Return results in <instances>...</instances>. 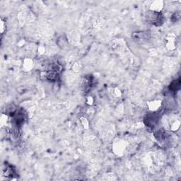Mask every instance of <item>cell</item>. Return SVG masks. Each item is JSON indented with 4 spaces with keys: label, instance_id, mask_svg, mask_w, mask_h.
<instances>
[{
    "label": "cell",
    "instance_id": "obj_1",
    "mask_svg": "<svg viewBox=\"0 0 181 181\" xmlns=\"http://www.w3.org/2000/svg\"><path fill=\"white\" fill-rule=\"evenodd\" d=\"M149 18L152 24L157 25V26L161 24L162 21H163V16L161 14L158 13L156 12H153L151 14H149Z\"/></svg>",
    "mask_w": 181,
    "mask_h": 181
},
{
    "label": "cell",
    "instance_id": "obj_2",
    "mask_svg": "<svg viewBox=\"0 0 181 181\" xmlns=\"http://www.w3.org/2000/svg\"><path fill=\"white\" fill-rule=\"evenodd\" d=\"M180 79H177L176 81H174L173 82H172V84L170 85V88L172 90H178L180 88Z\"/></svg>",
    "mask_w": 181,
    "mask_h": 181
}]
</instances>
